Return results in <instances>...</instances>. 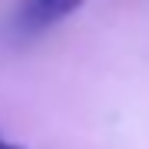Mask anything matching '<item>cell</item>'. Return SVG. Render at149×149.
I'll return each mask as SVG.
<instances>
[{
    "label": "cell",
    "mask_w": 149,
    "mask_h": 149,
    "mask_svg": "<svg viewBox=\"0 0 149 149\" xmlns=\"http://www.w3.org/2000/svg\"><path fill=\"white\" fill-rule=\"evenodd\" d=\"M85 0H24L14 14V34L17 37H37L44 31L58 27L65 17H71Z\"/></svg>",
    "instance_id": "obj_1"
},
{
    "label": "cell",
    "mask_w": 149,
    "mask_h": 149,
    "mask_svg": "<svg viewBox=\"0 0 149 149\" xmlns=\"http://www.w3.org/2000/svg\"><path fill=\"white\" fill-rule=\"evenodd\" d=\"M0 149H24V146H14V142L3 139V132H0Z\"/></svg>",
    "instance_id": "obj_2"
}]
</instances>
